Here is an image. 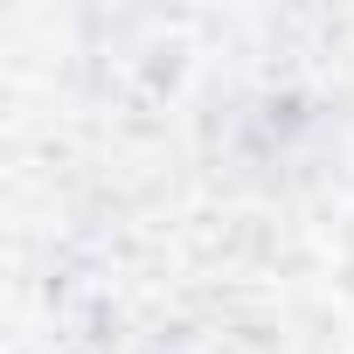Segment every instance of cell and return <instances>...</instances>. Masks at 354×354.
<instances>
[{
	"label": "cell",
	"mask_w": 354,
	"mask_h": 354,
	"mask_svg": "<svg viewBox=\"0 0 354 354\" xmlns=\"http://www.w3.org/2000/svg\"><path fill=\"white\" fill-rule=\"evenodd\" d=\"M347 285H354V236H347Z\"/></svg>",
	"instance_id": "cell-1"
}]
</instances>
